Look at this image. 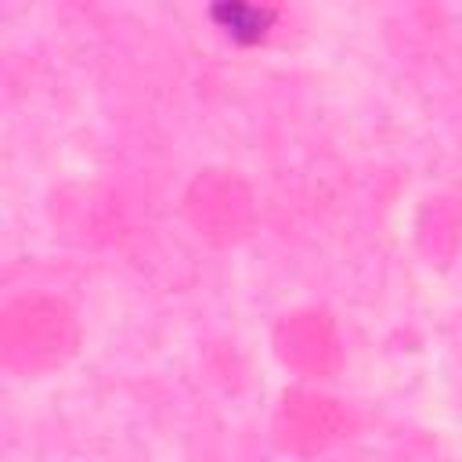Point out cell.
Wrapping results in <instances>:
<instances>
[{"mask_svg": "<svg viewBox=\"0 0 462 462\" xmlns=\"http://www.w3.org/2000/svg\"><path fill=\"white\" fill-rule=\"evenodd\" d=\"M224 18V29L235 36V40H260L263 29H267V11L260 7H245V4H231V7H220L217 11Z\"/></svg>", "mask_w": 462, "mask_h": 462, "instance_id": "6da1fadb", "label": "cell"}]
</instances>
